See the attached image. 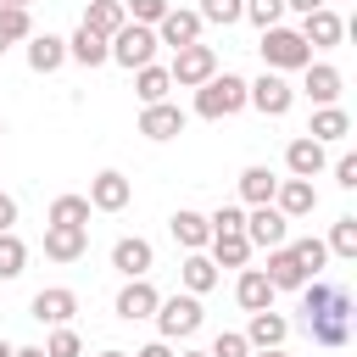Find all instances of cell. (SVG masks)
Returning a JSON list of instances; mask_svg holds the SVG:
<instances>
[{
    "label": "cell",
    "instance_id": "b9f144b4",
    "mask_svg": "<svg viewBox=\"0 0 357 357\" xmlns=\"http://www.w3.org/2000/svg\"><path fill=\"white\" fill-rule=\"evenodd\" d=\"M206 223H212V234H234V229H245V206H218Z\"/></svg>",
    "mask_w": 357,
    "mask_h": 357
},
{
    "label": "cell",
    "instance_id": "83f0119b",
    "mask_svg": "<svg viewBox=\"0 0 357 357\" xmlns=\"http://www.w3.org/2000/svg\"><path fill=\"white\" fill-rule=\"evenodd\" d=\"M178 284H184L190 296H206V290L218 284V268H212V257H206V251H190V257L178 262Z\"/></svg>",
    "mask_w": 357,
    "mask_h": 357
},
{
    "label": "cell",
    "instance_id": "5bb4252c",
    "mask_svg": "<svg viewBox=\"0 0 357 357\" xmlns=\"http://www.w3.org/2000/svg\"><path fill=\"white\" fill-rule=\"evenodd\" d=\"M184 123H190V117H184L173 100H151V106L139 112V134H145V139H173V134H184Z\"/></svg>",
    "mask_w": 357,
    "mask_h": 357
},
{
    "label": "cell",
    "instance_id": "1f68e13d",
    "mask_svg": "<svg viewBox=\"0 0 357 357\" xmlns=\"http://www.w3.org/2000/svg\"><path fill=\"white\" fill-rule=\"evenodd\" d=\"M284 245H290V257L301 262V273H307V279H318V273H324V262H329V245H324L318 234H301V240H284Z\"/></svg>",
    "mask_w": 357,
    "mask_h": 357
},
{
    "label": "cell",
    "instance_id": "44dd1931",
    "mask_svg": "<svg viewBox=\"0 0 357 357\" xmlns=\"http://www.w3.org/2000/svg\"><path fill=\"white\" fill-rule=\"evenodd\" d=\"M245 340H251V351H268V346H284L290 340V324L273 312V307H262V312H251V329H245Z\"/></svg>",
    "mask_w": 357,
    "mask_h": 357
},
{
    "label": "cell",
    "instance_id": "f907efd6",
    "mask_svg": "<svg viewBox=\"0 0 357 357\" xmlns=\"http://www.w3.org/2000/svg\"><path fill=\"white\" fill-rule=\"evenodd\" d=\"M0 6H17V11H28V6H33V0H0Z\"/></svg>",
    "mask_w": 357,
    "mask_h": 357
},
{
    "label": "cell",
    "instance_id": "e0dca14e",
    "mask_svg": "<svg viewBox=\"0 0 357 357\" xmlns=\"http://www.w3.org/2000/svg\"><path fill=\"white\" fill-rule=\"evenodd\" d=\"M284 167H290V178H318V173H324V145H318L312 134L290 139V145H284Z\"/></svg>",
    "mask_w": 357,
    "mask_h": 357
},
{
    "label": "cell",
    "instance_id": "4dcf8cb0",
    "mask_svg": "<svg viewBox=\"0 0 357 357\" xmlns=\"http://www.w3.org/2000/svg\"><path fill=\"white\" fill-rule=\"evenodd\" d=\"M307 134H312L318 145H329V139H346V134H351V117H346L340 106H318V112H312V128H307Z\"/></svg>",
    "mask_w": 357,
    "mask_h": 357
},
{
    "label": "cell",
    "instance_id": "7a4b0ae2",
    "mask_svg": "<svg viewBox=\"0 0 357 357\" xmlns=\"http://www.w3.org/2000/svg\"><path fill=\"white\" fill-rule=\"evenodd\" d=\"M262 61H268V73H296V67H307L312 61V45L296 33V28H284V22H273V28H262Z\"/></svg>",
    "mask_w": 357,
    "mask_h": 357
},
{
    "label": "cell",
    "instance_id": "4316f807",
    "mask_svg": "<svg viewBox=\"0 0 357 357\" xmlns=\"http://www.w3.org/2000/svg\"><path fill=\"white\" fill-rule=\"evenodd\" d=\"M67 61H78V67H106V61H112V50H106V39H100V33H89V28L78 22V33L67 39Z\"/></svg>",
    "mask_w": 357,
    "mask_h": 357
},
{
    "label": "cell",
    "instance_id": "9c48e42d",
    "mask_svg": "<svg viewBox=\"0 0 357 357\" xmlns=\"http://www.w3.org/2000/svg\"><path fill=\"white\" fill-rule=\"evenodd\" d=\"M89 251V229L84 223H45V257L50 262H78Z\"/></svg>",
    "mask_w": 357,
    "mask_h": 357
},
{
    "label": "cell",
    "instance_id": "7dc6e473",
    "mask_svg": "<svg viewBox=\"0 0 357 357\" xmlns=\"http://www.w3.org/2000/svg\"><path fill=\"white\" fill-rule=\"evenodd\" d=\"M11 357H45V346H17Z\"/></svg>",
    "mask_w": 357,
    "mask_h": 357
},
{
    "label": "cell",
    "instance_id": "d4e9b609",
    "mask_svg": "<svg viewBox=\"0 0 357 357\" xmlns=\"http://www.w3.org/2000/svg\"><path fill=\"white\" fill-rule=\"evenodd\" d=\"M262 273H268V284H273V290H301V284H307V273H301V262L290 257V245H273Z\"/></svg>",
    "mask_w": 357,
    "mask_h": 357
},
{
    "label": "cell",
    "instance_id": "484cf974",
    "mask_svg": "<svg viewBox=\"0 0 357 357\" xmlns=\"http://www.w3.org/2000/svg\"><path fill=\"white\" fill-rule=\"evenodd\" d=\"M123 22H128L123 0H89V6H84V28H89V33H100V39H112Z\"/></svg>",
    "mask_w": 357,
    "mask_h": 357
},
{
    "label": "cell",
    "instance_id": "277c9868",
    "mask_svg": "<svg viewBox=\"0 0 357 357\" xmlns=\"http://www.w3.org/2000/svg\"><path fill=\"white\" fill-rule=\"evenodd\" d=\"M151 318H156L162 340H190V335L201 329V296H190V290H178V296H162Z\"/></svg>",
    "mask_w": 357,
    "mask_h": 357
},
{
    "label": "cell",
    "instance_id": "8992f818",
    "mask_svg": "<svg viewBox=\"0 0 357 357\" xmlns=\"http://www.w3.org/2000/svg\"><path fill=\"white\" fill-rule=\"evenodd\" d=\"M212 73H218V50H212V45H201V39H195V45H184V50L173 56V67H167V78H173L178 89H201Z\"/></svg>",
    "mask_w": 357,
    "mask_h": 357
},
{
    "label": "cell",
    "instance_id": "ee69618b",
    "mask_svg": "<svg viewBox=\"0 0 357 357\" xmlns=\"http://www.w3.org/2000/svg\"><path fill=\"white\" fill-rule=\"evenodd\" d=\"M6 229H17V201L0 190V234H6Z\"/></svg>",
    "mask_w": 357,
    "mask_h": 357
},
{
    "label": "cell",
    "instance_id": "60d3db41",
    "mask_svg": "<svg viewBox=\"0 0 357 357\" xmlns=\"http://www.w3.org/2000/svg\"><path fill=\"white\" fill-rule=\"evenodd\" d=\"M245 17H251L257 28H273V22L284 17V0H245Z\"/></svg>",
    "mask_w": 357,
    "mask_h": 357
},
{
    "label": "cell",
    "instance_id": "52a82bcc",
    "mask_svg": "<svg viewBox=\"0 0 357 357\" xmlns=\"http://www.w3.org/2000/svg\"><path fill=\"white\" fill-rule=\"evenodd\" d=\"M245 240H251V245H262V251H273V245H284V240H290V218H284L273 201H262V206H251V212H245Z\"/></svg>",
    "mask_w": 357,
    "mask_h": 357
},
{
    "label": "cell",
    "instance_id": "816d5d0a",
    "mask_svg": "<svg viewBox=\"0 0 357 357\" xmlns=\"http://www.w3.org/2000/svg\"><path fill=\"white\" fill-rule=\"evenodd\" d=\"M178 357H212V351H178Z\"/></svg>",
    "mask_w": 357,
    "mask_h": 357
},
{
    "label": "cell",
    "instance_id": "8fae6325",
    "mask_svg": "<svg viewBox=\"0 0 357 357\" xmlns=\"http://www.w3.org/2000/svg\"><path fill=\"white\" fill-rule=\"evenodd\" d=\"M296 33H301L312 50H335V45L346 39V22H340L329 6H318V11H307V17H301V28H296Z\"/></svg>",
    "mask_w": 357,
    "mask_h": 357
},
{
    "label": "cell",
    "instance_id": "bcb514c9",
    "mask_svg": "<svg viewBox=\"0 0 357 357\" xmlns=\"http://www.w3.org/2000/svg\"><path fill=\"white\" fill-rule=\"evenodd\" d=\"M318 6H324V0H284V11H301V17H307V11H318Z\"/></svg>",
    "mask_w": 357,
    "mask_h": 357
},
{
    "label": "cell",
    "instance_id": "f35d334b",
    "mask_svg": "<svg viewBox=\"0 0 357 357\" xmlns=\"http://www.w3.org/2000/svg\"><path fill=\"white\" fill-rule=\"evenodd\" d=\"M167 6H173V0H128L123 11H128V22H145V28H156V22L167 17Z\"/></svg>",
    "mask_w": 357,
    "mask_h": 357
},
{
    "label": "cell",
    "instance_id": "f1b7e54d",
    "mask_svg": "<svg viewBox=\"0 0 357 357\" xmlns=\"http://www.w3.org/2000/svg\"><path fill=\"white\" fill-rule=\"evenodd\" d=\"M167 89H173L167 67H156V61L134 67V95H139V106H151V100H167Z\"/></svg>",
    "mask_w": 357,
    "mask_h": 357
},
{
    "label": "cell",
    "instance_id": "d590c367",
    "mask_svg": "<svg viewBox=\"0 0 357 357\" xmlns=\"http://www.w3.org/2000/svg\"><path fill=\"white\" fill-rule=\"evenodd\" d=\"M195 17H201V22H218V28H234V22L245 17V0H201Z\"/></svg>",
    "mask_w": 357,
    "mask_h": 357
},
{
    "label": "cell",
    "instance_id": "74e56055",
    "mask_svg": "<svg viewBox=\"0 0 357 357\" xmlns=\"http://www.w3.org/2000/svg\"><path fill=\"white\" fill-rule=\"evenodd\" d=\"M45 357H84V340H78L67 324H56L50 340H45Z\"/></svg>",
    "mask_w": 357,
    "mask_h": 357
},
{
    "label": "cell",
    "instance_id": "6da1fadb",
    "mask_svg": "<svg viewBox=\"0 0 357 357\" xmlns=\"http://www.w3.org/2000/svg\"><path fill=\"white\" fill-rule=\"evenodd\" d=\"M301 324L318 346H346L351 340V296L324 279H307L301 284Z\"/></svg>",
    "mask_w": 357,
    "mask_h": 357
},
{
    "label": "cell",
    "instance_id": "603a6c76",
    "mask_svg": "<svg viewBox=\"0 0 357 357\" xmlns=\"http://www.w3.org/2000/svg\"><path fill=\"white\" fill-rule=\"evenodd\" d=\"M167 229H173V240H178L184 251H201V245L212 240V223H206L201 212H190V206H178V212L167 218Z\"/></svg>",
    "mask_w": 357,
    "mask_h": 357
},
{
    "label": "cell",
    "instance_id": "e575fe53",
    "mask_svg": "<svg viewBox=\"0 0 357 357\" xmlns=\"http://www.w3.org/2000/svg\"><path fill=\"white\" fill-rule=\"evenodd\" d=\"M22 268H28V245L17 240V229H6L0 234V279H17Z\"/></svg>",
    "mask_w": 357,
    "mask_h": 357
},
{
    "label": "cell",
    "instance_id": "3957f363",
    "mask_svg": "<svg viewBox=\"0 0 357 357\" xmlns=\"http://www.w3.org/2000/svg\"><path fill=\"white\" fill-rule=\"evenodd\" d=\"M245 106V78L240 73H212L201 89H195V117H234Z\"/></svg>",
    "mask_w": 357,
    "mask_h": 357
},
{
    "label": "cell",
    "instance_id": "7402d4cb",
    "mask_svg": "<svg viewBox=\"0 0 357 357\" xmlns=\"http://www.w3.org/2000/svg\"><path fill=\"white\" fill-rule=\"evenodd\" d=\"M301 73H307V78H301V89H307L318 106H335V100H340V73H335L329 61H307Z\"/></svg>",
    "mask_w": 357,
    "mask_h": 357
},
{
    "label": "cell",
    "instance_id": "681fc988",
    "mask_svg": "<svg viewBox=\"0 0 357 357\" xmlns=\"http://www.w3.org/2000/svg\"><path fill=\"white\" fill-rule=\"evenodd\" d=\"M11 351H17V346H11V340H6V335H0V357H11Z\"/></svg>",
    "mask_w": 357,
    "mask_h": 357
},
{
    "label": "cell",
    "instance_id": "f5cc1de1",
    "mask_svg": "<svg viewBox=\"0 0 357 357\" xmlns=\"http://www.w3.org/2000/svg\"><path fill=\"white\" fill-rule=\"evenodd\" d=\"M100 357H128V351H100Z\"/></svg>",
    "mask_w": 357,
    "mask_h": 357
},
{
    "label": "cell",
    "instance_id": "7bdbcfd3",
    "mask_svg": "<svg viewBox=\"0 0 357 357\" xmlns=\"http://www.w3.org/2000/svg\"><path fill=\"white\" fill-rule=\"evenodd\" d=\"M335 184H340V190H357V156H351V151L335 162Z\"/></svg>",
    "mask_w": 357,
    "mask_h": 357
},
{
    "label": "cell",
    "instance_id": "8d00e7d4",
    "mask_svg": "<svg viewBox=\"0 0 357 357\" xmlns=\"http://www.w3.org/2000/svg\"><path fill=\"white\" fill-rule=\"evenodd\" d=\"M335 257H357V218L346 212V218H335V229H329V240H324Z\"/></svg>",
    "mask_w": 357,
    "mask_h": 357
},
{
    "label": "cell",
    "instance_id": "ab89813d",
    "mask_svg": "<svg viewBox=\"0 0 357 357\" xmlns=\"http://www.w3.org/2000/svg\"><path fill=\"white\" fill-rule=\"evenodd\" d=\"M212 357H251V340H245L240 329H223V335L212 340Z\"/></svg>",
    "mask_w": 357,
    "mask_h": 357
},
{
    "label": "cell",
    "instance_id": "2e32d148",
    "mask_svg": "<svg viewBox=\"0 0 357 357\" xmlns=\"http://www.w3.org/2000/svg\"><path fill=\"white\" fill-rule=\"evenodd\" d=\"M156 301H162V296H156V284H151V279H128V284L117 290V301H112V307H117V318H128V324H134V318H151V312H156Z\"/></svg>",
    "mask_w": 357,
    "mask_h": 357
},
{
    "label": "cell",
    "instance_id": "ac0fdd59",
    "mask_svg": "<svg viewBox=\"0 0 357 357\" xmlns=\"http://www.w3.org/2000/svg\"><path fill=\"white\" fill-rule=\"evenodd\" d=\"M273 206H279L284 218H307V212L318 206V190H312V178H279V190H273Z\"/></svg>",
    "mask_w": 357,
    "mask_h": 357
},
{
    "label": "cell",
    "instance_id": "f6af8a7d",
    "mask_svg": "<svg viewBox=\"0 0 357 357\" xmlns=\"http://www.w3.org/2000/svg\"><path fill=\"white\" fill-rule=\"evenodd\" d=\"M134 357H173V340H151V346H139Z\"/></svg>",
    "mask_w": 357,
    "mask_h": 357
},
{
    "label": "cell",
    "instance_id": "7c38bea8",
    "mask_svg": "<svg viewBox=\"0 0 357 357\" xmlns=\"http://www.w3.org/2000/svg\"><path fill=\"white\" fill-rule=\"evenodd\" d=\"M28 312H33L39 324H50V329H56V324H73V312H78V296H73L67 284H50V290H39V296L28 301Z\"/></svg>",
    "mask_w": 357,
    "mask_h": 357
},
{
    "label": "cell",
    "instance_id": "30bf717a",
    "mask_svg": "<svg viewBox=\"0 0 357 357\" xmlns=\"http://www.w3.org/2000/svg\"><path fill=\"white\" fill-rule=\"evenodd\" d=\"M151 262H156V251H151V240H145V234H123V240L112 245V268H117L123 279H145V273H151Z\"/></svg>",
    "mask_w": 357,
    "mask_h": 357
},
{
    "label": "cell",
    "instance_id": "f546056e",
    "mask_svg": "<svg viewBox=\"0 0 357 357\" xmlns=\"http://www.w3.org/2000/svg\"><path fill=\"white\" fill-rule=\"evenodd\" d=\"M273 190H279L273 167H262V162H257V167H245V173H240V201H245V206H262V201H273Z\"/></svg>",
    "mask_w": 357,
    "mask_h": 357
},
{
    "label": "cell",
    "instance_id": "d6986e66",
    "mask_svg": "<svg viewBox=\"0 0 357 357\" xmlns=\"http://www.w3.org/2000/svg\"><path fill=\"white\" fill-rule=\"evenodd\" d=\"M22 45H28V67H33V73H56V67L67 61V39H61V33H28Z\"/></svg>",
    "mask_w": 357,
    "mask_h": 357
},
{
    "label": "cell",
    "instance_id": "9a60e30c",
    "mask_svg": "<svg viewBox=\"0 0 357 357\" xmlns=\"http://www.w3.org/2000/svg\"><path fill=\"white\" fill-rule=\"evenodd\" d=\"M128 195H134V184H128L123 173H112V167L89 178V206H95V212H123Z\"/></svg>",
    "mask_w": 357,
    "mask_h": 357
},
{
    "label": "cell",
    "instance_id": "db71d44e",
    "mask_svg": "<svg viewBox=\"0 0 357 357\" xmlns=\"http://www.w3.org/2000/svg\"><path fill=\"white\" fill-rule=\"evenodd\" d=\"M0 134H6V123H0Z\"/></svg>",
    "mask_w": 357,
    "mask_h": 357
},
{
    "label": "cell",
    "instance_id": "836d02e7",
    "mask_svg": "<svg viewBox=\"0 0 357 357\" xmlns=\"http://www.w3.org/2000/svg\"><path fill=\"white\" fill-rule=\"evenodd\" d=\"M28 33H33V17H28V11H17V6H0V50L22 45Z\"/></svg>",
    "mask_w": 357,
    "mask_h": 357
},
{
    "label": "cell",
    "instance_id": "ffe728a7",
    "mask_svg": "<svg viewBox=\"0 0 357 357\" xmlns=\"http://www.w3.org/2000/svg\"><path fill=\"white\" fill-rule=\"evenodd\" d=\"M273 284H268V273L262 268H240V284H234V301L245 307V312H262V307H273Z\"/></svg>",
    "mask_w": 357,
    "mask_h": 357
},
{
    "label": "cell",
    "instance_id": "cb8c5ba5",
    "mask_svg": "<svg viewBox=\"0 0 357 357\" xmlns=\"http://www.w3.org/2000/svg\"><path fill=\"white\" fill-rule=\"evenodd\" d=\"M206 245H212V268H245L251 251H257V245L245 240V229H234V234H212Z\"/></svg>",
    "mask_w": 357,
    "mask_h": 357
},
{
    "label": "cell",
    "instance_id": "d6a6232c",
    "mask_svg": "<svg viewBox=\"0 0 357 357\" xmlns=\"http://www.w3.org/2000/svg\"><path fill=\"white\" fill-rule=\"evenodd\" d=\"M89 212H95L89 195H56L50 212H45V223H84V229H89Z\"/></svg>",
    "mask_w": 357,
    "mask_h": 357
},
{
    "label": "cell",
    "instance_id": "5b68a950",
    "mask_svg": "<svg viewBox=\"0 0 357 357\" xmlns=\"http://www.w3.org/2000/svg\"><path fill=\"white\" fill-rule=\"evenodd\" d=\"M106 50H112V61L117 67H145L151 56H156V28H145V22H123L112 39H106Z\"/></svg>",
    "mask_w": 357,
    "mask_h": 357
},
{
    "label": "cell",
    "instance_id": "c3c4849f",
    "mask_svg": "<svg viewBox=\"0 0 357 357\" xmlns=\"http://www.w3.org/2000/svg\"><path fill=\"white\" fill-rule=\"evenodd\" d=\"M251 357H290L284 346H268V351H251Z\"/></svg>",
    "mask_w": 357,
    "mask_h": 357
},
{
    "label": "cell",
    "instance_id": "ba28073f",
    "mask_svg": "<svg viewBox=\"0 0 357 357\" xmlns=\"http://www.w3.org/2000/svg\"><path fill=\"white\" fill-rule=\"evenodd\" d=\"M245 106H257L262 117H284L296 106V89L279 78V73H262L257 84H245Z\"/></svg>",
    "mask_w": 357,
    "mask_h": 357
},
{
    "label": "cell",
    "instance_id": "4fadbf2b",
    "mask_svg": "<svg viewBox=\"0 0 357 357\" xmlns=\"http://www.w3.org/2000/svg\"><path fill=\"white\" fill-rule=\"evenodd\" d=\"M201 17L195 11H178V6H167V17L156 22V45H173V50H184V45H195L201 39Z\"/></svg>",
    "mask_w": 357,
    "mask_h": 357
}]
</instances>
